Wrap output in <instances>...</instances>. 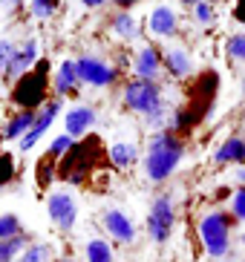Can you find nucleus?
Here are the masks:
<instances>
[{
  "label": "nucleus",
  "instance_id": "obj_22",
  "mask_svg": "<svg viewBox=\"0 0 245 262\" xmlns=\"http://www.w3.org/2000/svg\"><path fill=\"white\" fill-rule=\"evenodd\" d=\"M29 12L38 20H49L58 12V0H29Z\"/></svg>",
  "mask_w": 245,
  "mask_h": 262
},
{
  "label": "nucleus",
  "instance_id": "obj_16",
  "mask_svg": "<svg viewBox=\"0 0 245 262\" xmlns=\"http://www.w3.org/2000/svg\"><path fill=\"white\" fill-rule=\"evenodd\" d=\"M216 164H245V139L231 136L219 144V150L214 153Z\"/></svg>",
  "mask_w": 245,
  "mask_h": 262
},
{
  "label": "nucleus",
  "instance_id": "obj_8",
  "mask_svg": "<svg viewBox=\"0 0 245 262\" xmlns=\"http://www.w3.org/2000/svg\"><path fill=\"white\" fill-rule=\"evenodd\" d=\"M58 113H61V101H58V98L46 101L44 107L38 110V118H35V124H32V130L26 133V136L21 139V144H17V147L23 150V153H29L32 147H35L40 139H44V133L49 130V127H52V121L58 118Z\"/></svg>",
  "mask_w": 245,
  "mask_h": 262
},
{
  "label": "nucleus",
  "instance_id": "obj_9",
  "mask_svg": "<svg viewBox=\"0 0 245 262\" xmlns=\"http://www.w3.org/2000/svg\"><path fill=\"white\" fill-rule=\"evenodd\" d=\"M161 70H165V61L156 47H141L133 58V72L136 78H145V81H159Z\"/></svg>",
  "mask_w": 245,
  "mask_h": 262
},
{
  "label": "nucleus",
  "instance_id": "obj_11",
  "mask_svg": "<svg viewBox=\"0 0 245 262\" xmlns=\"http://www.w3.org/2000/svg\"><path fill=\"white\" fill-rule=\"evenodd\" d=\"M104 228L110 231V236L118 239V242H124V245L136 239V225H133V219L124 213V210H118V208L104 210Z\"/></svg>",
  "mask_w": 245,
  "mask_h": 262
},
{
  "label": "nucleus",
  "instance_id": "obj_7",
  "mask_svg": "<svg viewBox=\"0 0 245 262\" xmlns=\"http://www.w3.org/2000/svg\"><path fill=\"white\" fill-rule=\"evenodd\" d=\"M46 210H49V219L55 222V228H61V231H72V225H75V219H78V208H75V199H72L67 190L49 193V199H46Z\"/></svg>",
  "mask_w": 245,
  "mask_h": 262
},
{
  "label": "nucleus",
  "instance_id": "obj_19",
  "mask_svg": "<svg viewBox=\"0 0 245 262\" xmlns=\"http://www.w3.org/2000/svg\"><path fill=\"white\" fill-rule=\"evenodd\" d=\"M110 26H113V32L118 35V38H124V40L138 38V24H136V17H133L130 12H115Z\"/></svg>",
  "mask_w": 245,
  "mask_h": 262
},
{
  "label": "nucleus",
  "instance_id": "obj_5",
  "mask_svg": "<svg viewBox=\"0 0 245 262\" xmlns=\"http://www.w3.org/2000/svg\"><path fill=\"white\" fill-rule=\"evenodd\" d=\"M173 225H176V208H173V199L170 196H156L153 205H150V213H147V233L153 242H168L170 233H173Z\"/></svg>",
  "mask_w": 245,
  "mask_h": 262
},
{
  "label": "nucleus",
  "instance_id": "obj_23",
  "mask_svg": "<svg viewBox=\"0 0 245 262\" xmlns=\"http://www.w3.org/2000/svg\"><path fill=\"white\" fill-rule=\"evenodd\" d=\"M23 228H21V219L15 213H3L0 216V242L3 239H12V236H21Z\"/></svg>",
  "mask_w": 245,
  "mask_h": 262
},
{
  "label": "nucleus",
  "instance_id": "obj_30",
  "mask_svg": "<svg viewBox=\"0 0 245 262\" xmlns=\"http://www.w3.org/2000/svg\"><path fill=\"white\" fill-rule=\"evenodd\" d=\"M9 176H12V162H9V156H0V187L9 182Z\"/></svg>",
  "mask_w": 245,
  "mask_h": 262
},
{
  "label": "nucleus",
  "instance_id": "obj_6",
  "mask_svg": "<svg viewBox=\"0 0 245 262\" xmlns=\"http://www.w3.org/2000/svg\"><path fill=\"white\" fill-rule=\"evenodd\" d=\"M75 67H78V75H81V84H90V86H113L115 78H118L113 63H107L98 55H81V58H75Z\"/></svg>",
  "mask_w": 245,
  "mask_h": 262
},
{
  "label": "nucleus",
  "instance_id": "obj_2",
  "mask_svg": "<svg viewBox=\"0 0 245 262\" xmlns=\"http://www.w3.org/2000/svg\"><path fill=\"white\" fill-rule=\"evenodd\" d=\"M199 239L214 259H222L231 248V219L219 210H211L199 219Z\"/></svg>",
  "mask_w": 245,
  "mask_h": 262
},
{
  "label": "nucleus",
  "instance_id": "obj_4",
  "mask_svg": "<svg viewBox=\"0 0 245 262\" xmlns=\"http://www.w3.org/2000/svg\"><path fill=\"white\" fill-rule=\"evenodd\" d=\"M44 90H46V61H40V67H35V70H29L23 78H17L12 98L26 110H38L46 104Z\"/></svg>",
  "mask_w": 245,
  "mask_h": 262
},
{
  "label": "nucleus",
  "instance_id": "obj_20",
  "mask_svg": "<svg viewBox=\"0 0 245 262\" xmlns=\"http://www.w3.org/2000/svg\"><path fill=\"white\" fill-rule=\"evenodd\" d=\"M26 245H29V239L23 236H12V239H3L0 242V262H17V256L26 251Z\"/></svg>",
  "mask_w": 245,
  "mask_h": 262
},
{
  "label": "nucleus",
  "instance_id": "obj_34",
  "mask_svg": "<svg viewBox=\"0 0 245 262\" xmlns=\"http://www.w3.org/2000/svg\"><path fill=\"white\" fill-rule=\"evenodd\" d=\"M182 3H185V6H191V9H193L196 3H202V0H182Z\"/></svg>",
  "mask_w": 245,
  "mask_h": 262
},
{
  "label": "nucleus",
  "instance_id": "obj_15",
  "mask_svg": "<svg viewBox=\"0 0 245 262\" xmlns=\"http://www.w3.org/2000/svg\"><path fill=\"white\" fill-rule=\"evenodd\" d=\"M161 61H165V70L173 78H188L193 72V61L185 47H170L168 52L161 55Z\"/></svg>",
  "mask_w": 245,
  "mask_h": 262
},
{
  "label": "nucleus",
  "instance_id": "obj_27",
  "mask_svg": "<svg viewBox=\"0 0 245 262\" xmlns=\"http://www.w3.org/2000/svg\"><path fill=\"white\" fill-rule=\"evenodd\" d=\"M193 17H196V24H202V26L214 24V17H216L214 3H211V0H202V3H196V6H193Z\"/></svg>",
  "mask_w": 245,
  "mask_h": 262
},
{
  "label": "nucleus",
  "instance_id": "obj_33",
  "mask_svg": "<svg viewBox=\"0 0 245 262\" xmlns=\"http://www.w3.org/2000/svg\"><path fill=\"white\" fill-rule=\"evenodd\" d=\"M0 3H6V6H17V3H23V0H0Z\"/></svg>",
  "mask_w": 245,
  "mask_h": 262
},
{
  "label": "nucleus",
  "instance_id": "obj_32",
  "mask_svg": "<svg viewBox=\"0 0 245 262\" xmlns=\"http://www.w3.org/2000/svg\"><path fill=\"white\" fill-rule=\"evenodd\" d=\"M115 3H118V6H124V9H127V6H133V3H138V0H115Z\"/></svg>",
  "mask_w": 245,
  "mask_h": 262
},
{
  "label": "nucleus",
  "instance_id": "obj_18",
  "mask_svg": "<svg viewBox=\"0 0 245 262\" xmlns=\"http://www.w3.org/2000/svg\"><path fill=\"white\" fill-rule=\"evenodd\" d=\"M110 162H113L118 170L130 167V164L138 162V147L130 144V141H115V144L110 147Z\"/></svg>",
  "mask_w": 245,
  "mask_h": 262
},
{
  "label": "nucleus",
  "instance_id": "obj_17",
  "mask_svg": "<svg viewBox=\"0 0 245 262\" xmlns=\"http://www.w3.org/2000/svg\"><path fill=\"white\" fill-rule=\"evenodd\" d=\"M35 118H38V110H23V113L12 116V118L6 121V127H3V139H6V141H17V139H23V136H26V133L32 130Z\"/></svg>",
  "mask_w": 245,
  "mask_h": 262
},
{
  "label": "nucleus",
  "instance_id": "obj_12",
  "mask_svg": "<svg viewBox=\"0 0 245 262\" xmlns=\"http://www.w3.org/2000/svg\"><path fill=\"white\" fill-rule=\"evenodd\" d=\"M92 124H95V110L92 107H72L64 116V133L72 136V139H78V136H87L92 130Z\"/></svg>",
  "mask_w": 245,
  "mask_h": 262
},
{
  "label": "nucleus",
  "instance_id": "obj_35",
  "mask_svg": "<svg viewBox=\"0 0 245 262\" xmlns=\"http://www.w3.org/2000/svg\"><path fill=\"white\" fill-rule=\"evenodd\" d=\"M237 179H239V182H242V185H245V167H239V173H237Z\"/></svg>",
  "mask_w": 245,
  "mask_h": 262
},
{
  "label": "nucleus",
  "instance_id": "obj_13",
  "mask_svg": "<svg viewBox=\"0 0 245 262\" xmlns=\"http://www.w3.org/2000/svg\"><path fill=\"white\" fill-rule=\"evenodd\" d=\"M52 86L58 95H75L78 86H81V75H78V67L75 61H61L58 70H55L52 78Z\"/></svg>",
  "mask_w": 245,
  "mask_h": 262
},
{
  "label": "nucleus",
  "instance_id": "obj_36",
  "mask_svg": "<svg viewBox=\"0 0 245 262\" xmlns=\"http://www.w3.org/2000/svg\"><path fill=\"white\" fill-rule=\"evenodd\" d=\"M58 262H75V259H69V256H64V259H58Z\"/></svg>",
  "mask_w": 245,
  "mask_h": 262
},
{
  "label": "nucleus",
  "instance_id": "obj_31",
  "mask_svg": "<svg viewBox=\"0 0 245 262\" xmlns=\"http://www.w3.org/2000/svg\"><path fill=\"white\" fill-rule=\"evenodd\" d=\"M107 3V0H81V6H87V9H101Z\"/></svg>",
  "mask_w": 245,
  "mask_h": 262
},
{
  "label": "nucleus",
  "instance_id": "obj_14",
  "mask_svg": "<svg viewBox=\"0 0 245 262\" xmlns=\"http://www.w3.org/2000/svg\"><path fill=\"white\" fill-rule=\"evenodd\" d=\"M147 26H150V32H153L156 38H170V35L179 29V17L170 6H156L153 12H150Z\"/></svg>",
  "mask_w": 245,
  "mask_h": 262
},
{
  "label": "nucleus",
  "instance_id": "obj_21",
  "mask_svg": "<svg viewBox=\"0 0 245 262\" xmlns=\"http://www.w3.org/2000/svg\"><path fill=\"white\" fill-rule=\"evenodd\" d=\"M84 254H87V262H113V248L104 239H90Z\"/></svg>",
  "mask_w": 245,
  "mask_h": 262
},
{
  "label": "nucleus",
  "instance_id": "obj_25",
  "mask_svg": "<svg viewBox=\"0 0 245 262\" xmlns=\"http://www.w3.org/2000/svg\"><path fill=\"white\" fill-rule=\"evenodd\" d=\"M46 259H49V248L40 245V242H32V245H26V251L17 256V262H46Z\"/></svg>",
  "mask_w": 245,
  "mask_h": 262
},
{
  "label": "nucleus",
  "instance_id": "obj_37",
  "mask_svg": "<svg viewBox=\"0 0 245 262\" xmlns=\"http://www.w3.org/2000/svg\"><path fill=\"white\" fill-rule=\"evenodd\" d=\"M242 242H245V233H242Z\"/></svg>",
  "mask_w": 245,
  "mask_h": 262
},
{
  "label": "nucleus",
  "instance_id": "obj_26",
  "mask_svg": "<svg viewBox=\"0 0 245 262\" xmlns=\"http://www.w3.org/2000/svg\"><path fill=\"white\" fill-rule=\"evenodd\" d=\"M225 49H228V55L234 58V61L245 63V32H239V35H231L228 43H225Z\"/></svg>",
  "mask_w": 245,
  "mask_h": 262
},
{
  "label": "nucleus",
  "instance_id": "obj_29",
  "mask_svg": "<svg viewBox=\"0 0 245 262\" xmlns=\"http://www.w3.org/2000/svg\"><path fill=\"white\" fill-rule=\"evenodd\" d=\"M231 213L245 222V187H239V190L234 193V199H231Z\"/></svg>",
  "mask_w": 245,
  "mask_h": 262
},
{
  "label": "nucleus",
  "instance_id": "obj_1",
  "mask_svg": "<svg viewBox=\"0 0 245 262\" xmlns=\"http://www.w3.org/2000/svg\"><path fill=\"white\" fill-rule=\"evenodd\" d=\"M185 156L182 141L173 136V133H153V139L147 144V156H145V173L150 182H165V179L173 176V170L179 167Z\"/></svg>",
  "mask_w": 245,
  "mask_h": 262
},
{
  "label": "nucleus",
  "instance_id": "obj_3",
  "mask_svg": "<svg viewBox=\"0 0 245 262\" xmlns=\"http://www.w3.org/2000/svg\"><path fill=\"white\" fill-rule=\"evenodd\" d=\"M124 104L141 116H150V113H159L161 110V90L159 81H145V78H136L124 86Z\"/></svg>",
  "mask_w": 245,
  "mask_h": 262
},
{
  "label": "nucleus",
  "instance_id": "obj_24",
  "mask_svg": "<svg viewBox=\"0 0 245 262\" xmlns=\"http://www.w3.org/2000/svg\"><path fill=\"white\" fill-rule=\"evenodd\" d=\"M72 144H75V139H72V136H67V133H61V136H55V139L49 141V150H46V156H49V159L67 156L69 150H72Z\"/></svg>",
  "mask_w": 245,
  "mask_h": 262
},
{
  "label": "nucleus",
  "instance_id": "obj_28",
  "mask_svg": "<svg viewBox=\"0 0 245 262\" xmlns=\"http://www.w3.org/2000/svg\"><path fill=\"white\" fill-rule=\"evenodd\" d=\"M15 43L12 40H0V75H6L9 70V61H12V55H15Z\"/></svg>",
  "mask_w": 245,
  "mask_h": 262
},
{
  "label": "nucleus",
  "instance_id": "obj_10",
  "mask_svg": "<svg viewBox=\"0 0 245 262\" xmlns=\"http://www.w3.org/2000/svg\"><path fill=\"white\" fill-rule=\"evenodd\" d=\"M35 61H38V40H26V43H21V47L15 49V55H12V61H9V70H6V78L9 81H17V78H23L26 72L35 67Z\"/></svg>",
  "mask_w": 245,
  "mask_h": 262
}]
</instances>
